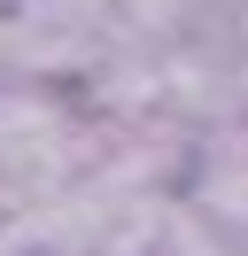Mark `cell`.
I'll return each mask as SVG.
<instances>
[{"instance_id":"cell-1","label":"cell","mask_w":248,"mask_h":256,"mask_svg":"<svg viewBox=\"0 0 248 256\" xmlns=\"http://www.w3.org/2000/svg\"><path fill=\"white\" fill-rule=\"evenodd\" d=\"M93 171V109L78 86L8 78L0 86V225H24Z\"/></svg>"},{"instance_id":"cell-2","label":"cell","mask_w":248,"mask_h":256,"mask_svg":"<svg viewBox=\"0 0 248 256\" xmlns=\"http://www.w3.org/2000/svg\"><path fill=\"white\" fill-rule=\"evenodd\" d=\"M163 101L194 132L248 116V0H210L163 47Z\"/></svg>"},{"instance_id":"cell-3","label":"cell","mask_w":248,"mask_h":256,"mask_svg":"<svg viewBox=\"0 0 248 256\" xmlns=\"http://www.w3.org/2000/svg\"><path fill=\"white\" fill-rule=\"evenodd\" d=\"M116 0H8L0 8V54L16 78L78 86L116 47Z\"/></svg>"},{"instance_id":"cell-4","label":"cell","mask_w":248,"mask_h":256,"mask_svg":"<svg viewBox=\"0 0 248 256\" xmlns=\"http://www.w3.org/2000/svg\"><path fill=\"white\" fill-rule=\"evenodd\" d=\"M178 194L217 225V233L248 240V116H232V124H202V132H194V156H186Z\"/></svg>"},{"instance_id":"cell-5","label":"cell","mask_w":248,"mask_h":256,"mask_svg":"<svg viewBox=\"0 0 248 256\" xmlns=\"http://www.w3.org/2000/svg\"><path fill=\"white\" fill-rule=\"evenodd\" d=\"M202 8H210V0H116V32H124V47H155L163 54Z\"/></svg>"},{"instance_id":"cell-6","label":"cell","mask_w":248,"mask_h":256,"mask_svg":"<svg viewBox=\"0 0 248 256\" xmlns=\"http://www.w3.org/2000/svg\"><path fill=\"white\" fill-rule=\"evenodd\" d=\"M0 256H24V248H16V225H0Z\"/></svg>"},{"instance_id":"cell-7","label":"cell","mask_w":248,"mask_h":256,"mask_svg":"<svg viewBox=\"0 0 248 256\" xmlns=\"http://www.w3.org/2000/svg\"><path fill=\"white\" fill-rule=\"evenodd\" d=\"M0 8H8V0H0Z\"/></svg>"}]
</instances>
